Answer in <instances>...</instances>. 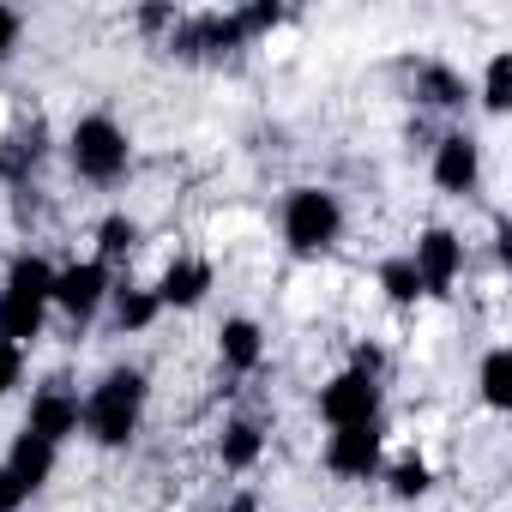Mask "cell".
Returning a JSON list of instances; mask_svg holds the SVG:
<instances>
[{
    "instance_id": "cell-21",
    "label": "cell",
    "mask_w": 512,
    "mask_h": 512,
    "mask_svg": "<svg viewBox=\"0 0 512 512\" xmlns=\"http://www.w3.org/2000/svg\"><path fill=\"white\" fill-rule=\"evenodd\" d=\"M422 97L440 103V109H452V103H464V79L446 73V67H422Z\"/></svg>"
},
{
    "instance_id": "cell-13",
    "label": "cell",
    "mask_w": 512,
    "mask_h": 512,
    "mask_svg": "<svg viewBox=\"0 0 512 512\" xmlns=\"http://www.w3.org/2000/svg\"><path fill=\"white\" fill-rule=\"evenodd\" d=\"M217 350H223V368L253 374V368H260V356H266V338H260V326H253V320H223Z\"/></svg>"
},
{
    "instance_id": "cell-19",
    "label": "cell",
    "mask_w": 512,
    "mask_h": 512,
    "mask_svg": "<svg viewBox=\"0 0 512 512\" xmlns=\"http://www.w3.org/2000/svg\"><path fill=\"white\" fill-rule=\"evenodd\" d=\"M506 103H512V55L500 49V55L488 61V73H482V109H494V115H500Z\"/></svg>"
},
{
    "instance_id": "cell-2",
    "label": "cell",
    "mask_w": 512,
    "mask_h": 512,
    "mask_svg": "<svg viewBox=\"0 0 512 512\" xmlns=\"http://www.w3.org/2000/svg\"><path fill=\"white\" fill-rule=\"evenodd\" d=\"M338 235H344V205H338V193H326V187H296V193L284 199V241H290L296 253H326Z\"/></svg>"
},
{
    "instance_id": "cell-6",
    "label": "cell",
    "mask_w": 512,
    "mask_h": 512,
    "mask_svg": "<svg viewBox=\"0 0 512 512\" xmlns=\"http://www.w3.org/2000/svg\"><path fill=\"white\" fill-rule=\"evenodd\" d=\"M410 266H416V278H422V296H428V290L440 296V290H452V278L464 272V241H458L452 229H422Z\"/></svg>"
},
{
    "instance_id": "cell-9",
    "label": "cell",
    "mask_w": 512,
    "mask_h": 512,
    "mask_svg": "<svg viewBox=\"0 0 512 512\" xmlns=\"http://www.w3.org/2000/svg\"><path fill=\"white\" fill-rule=\"evenodd\" d=\"M476 175H482L476 139H470V133H446V139L434 145V187H440V193H470Z\"/></svg>"
},
{
    "instance_id": "cell-16",
    "label": "cell",
    "mask_w": 512,
    "mask_h": 512,
    "mask_svg": "<svg viewBox=\"0 0 512 512\" xmlns=\"http://www.w3.org/2000/svg\"><path fill=\"white\" fill-rule=\"evenodd\" d=\"M37 157H43V133L31 127V133H13L7 145H0V175L7 181H25L31 169H37Z\"/></svg>"
},
{
    "instance_id": "cell-3",
    "label": "cell",
    "mask_w": 512,
    "mask_h": 512,
    "mask_svg": "<svg viewBox=\"0 0 512 512\" xmlns=\"http://www.w3.org/2000/svg\"><path fill=\"white\" fill-rule=\"evenodd\" d=\"M67 157H73V169H79L85 181H121L133 145H127L121 121H109V115H85V121L73 127V139H67Z\"/></svg>"
},
{
    "instance_id": "cell-23",
    "label": "cell",
    "mask_w": 512,
    "mask_h": 512,
    "mask_svg": "<svg viewBox=\"0 0 512 512\" xmlns=\"http://www.w3.org/2000/svg\"><path fill=\"white\" fill-rule=\"evenodd\" d=\"M19 374H25V350L0 338V398H7V392L19 386Z\"/></svg>"
},
{
    "instance_id": "cell-20",
    "label": "cell",
    "mask_w": 512,
    "mask_h": 512,
    "mask_svg": "<svg viewBox=\"0 0 512 512\" xmlns=\"http://www.w3.org/2000/svg\"><path fill=\"white\" fill-rule=\"evenodd\" d=\"M380 290H386L392 302H416V296H422V278H416V266H410V253L380 266Z\"/></svg>"
},
{
    "instance_id": "cell-15",
    "label": "cell",
    "mask_w": 512,
    "mask_h": 512,
    "mask_svg": "<svg viewBox=\"0 0 512 512\" xmlns=\"http://www.w3.org/2000/svg\"><path fill=\"white\" fill-rule=\"evenodd\" d=\"M482 398H488V410H512V350L482 356Z\"/></svg>"
},
{
    "instance_id": "cell-24",
    "label": "cell",
    "mask_w": 512,
    "mask_h": 512,
    "mask_svg": "<svg viewBox=\"0 0 512 512\" xmlns=\"http://www.w3.org/2000/svg\"><path fill=\"white\" fill-rule=\"evenodd\" d=\"M25 500H31V488H25V482L7 470V464H0V512H19Z\"/></svg>"
},
{
    "instance_id": "cell-5",
    "label": "cell",
    "mask_w": 512,
    "mask_h": 512,
    "mask_svg": "<svg viewBox=\"0 0 512 512\" xmlns=\"http://www.w3.org/2000/svg\"><path fill=\"white\" fill-rule=\"evenodd\" d=\"M103 302H109V266L103 260H79V266L55 272V302L49 308H61L67 320H91Z\"/></svg>"
},
{
    "instance_id": "cell-18",
    "label": "cell",
    "mask_w": 512,
    "mask_h": 512,
    "mask_svg": "<svg viewBox=\"0 0 512 512\" xmlns=\"http://www.w3.org/2000/svg\"><path fill=\"white\" fill-rule=\"evenodd\" d=\"M157 314H163V308H157L151 290H115V326H121V332H145Z\"/></svg>"
},
{
    "instance_id": "cell-7",
    "label": "cell",
    "mask_w": 512,
    "mask_h": 512,
    "mask_svg": "<svg viewBox=\"0 0 512 512\" xmlns=\"http://www.w3.org/2000/svg\"><path fill=\"white\" fill-rule=\"evenodd\" d=\"M326 470L332 476H374L380 470V422H368V428H332Z\"/></svg>"
},
{
    "instance_id": "cell-26",
    "label": "cell",
    "mask_w": 512,
    "mask_h": 512,
    "mask_svg": "<svg viewBox=\"0 0 512 512\" xmlns=\"http://www.w3.org/2000/svg\"><path fill=\"white\" fill-rule=\"evenodd\" d=\"M229 512H253V500H247V494H241V500H235V506H229Z\"/></svg>"
},
{
    "instance_id": "cell-25",
    "label": "cell",
    "mask_w": 512,
    "mask_h": 512,
    "mask_svg": "<svg viewBox=\"0 0 512 512\" xmlns=\"http://www.w3.org/2000/svg\"><path fill=\"white\" fill-rule=\"evenodd\" d=\"M19 31H25V19H19L13 7H0V61H7V55L19 49Z\"/></svg>"
},
{
    "instance_id": "cell-8",
    "label": "cell",
    "mask_w": 512,
    "mask_h": 512,
    "mask_svg": "<svg viewBox=\"0 0 512 512\" xmlns=\"http://www.w3.org/2000/svg\"><path fill=\"white\" fill-rule=\"evenodd\" d=\"M25 428H31V434H43L49 446H61V440H73V434L85 428V404H79L73 392L49 386V392H37V398H31V416H25Z\"/></svg>"
},
{
    "instance_id": "cell-11",
    "label": "cell",
    "mask_w": 512,
    "mask_h": 512,
    "mask_svg": "<svg viewBox=\"0 0 512 512\" xmlns=\"http://www.w3.org/2000/svg\"><path fill=\"white\" fill-rule=\"evenodd\" d=\"M0 296L31 302V308H49V302H55V266L37 260V253H19V260L7 266V284H0Z\"/></svg>"
},
{
    "instance_id": "cell-12",
    "label": "cell",
    "mask_w": 512,
    "mask_h": 512,
    "mask_svg": "<svg viewBox=\"0 0 512 512\" xmlns=\"http://www.w3.org/2000/svg\"><path fill=\"white\" fill-rule=\"evenodd\" d=\"M7 470L37 494L49 476H55V446L43 440V434H31V428H19V440H13V452H7Z\"/></svg>"
},
{
    "instance_id": "cell-17",
    "label": "cell",
    "mask_w": 512,
    "mask_h": 512,
    "mask_svg": "<svg viewBox=\"0 0 512 512\" xmlns=\"http://www.w3.org/2000/svg\"><path fill=\"white\" fill-rule=\"evenodd\" d=\"M133 247H139V223H133V217L115 211V217L97 223V260H103V266H109V260H127Z\"/></svg>"
},
{
    "instance_id": "cell-14",
    "label": "cell",
    "mask_w": 512,
    "mask_h": 512,
    "mask_svg": "<svg viewBox=\"0 0 512 512\" xmlns=\"http://www.w3.org/2000/svg\"><path fill=\"white\" fill-rule=\"evenodd\" d=\"M217 452H223L229 470H253V464H260V452H266V434L253 428V422H229L223 440H217Z\"/></svg>"
},
{
    "instance_id": "cell-1",
    "label": "cell",
    "mask_w": 512,
    "mask_h": 512,
    "mask_svg": "<svg viewBox=\"0 0 512 512\" xmlns=\"http://www.w3.org/2000/svg\"><path fill=\"white\" fill-rule=\"evenodd\" d=\"M145 416V374L139 368H109L103 386L85 398V434L97 446H127Z\"/></svg>"
},
{
    "instance_id": "cell-10",
    "label": "cell",
    "mask_w": 512,
    "mask_h": 512,
    "mask_svg": "<svg viewBox=\"0 0 512 512\" xmlns=\"http://www.w3.org/2000/svg\"><path fill=\"white\" fill-rule=\"evenodd\" d=\"M211 290V266L205 260H169V272L157 278V308H199Z\"/></svg>"
},
{
    "instance_id": "cell-4",
    "label": "cell",
    "mask_w": 512,
    "mask_h": 512,
    "mask_svg": "<svg viewBox=\"0 0 512 512\" xmlns=\"http://www.w3.org/2000/svg\"><path fill=\"white\" fill-rule=\"evenodd\" d=\"M320 416L332 428H368V422H380V380L344 368L338 380L320 386Z\"/></svg>"
},
{
    "instance_id": "cell-22",
    "label": "cell",
    "mask_w": 512,
    "mask_h": 512,
    "mask_svg": "<svg viewBox=\"0 0 512 512\" xmlns=\"http://www.w3.org/2000/svg\"><path fill=\"white\" fill-rule=\"evenodd\" d=\"M392 494H398V500H422V494H428V464H422V458L392 464Z\"/></svg>"
}]
</instances>
